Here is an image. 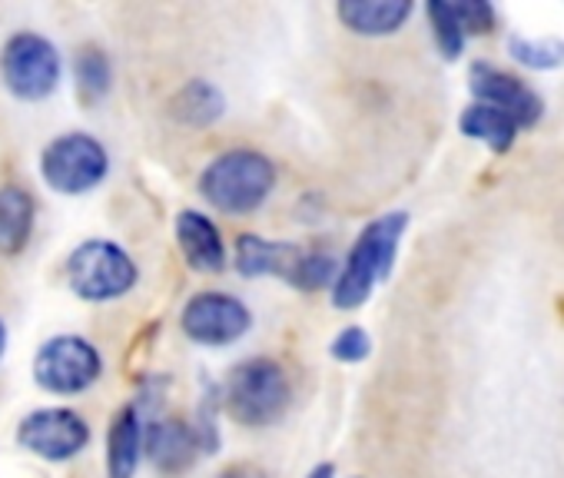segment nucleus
<instances>
[{
  "mask_svg": "<svg viewBox=\"0 0 564 478\" xmlns=\"http://www.w3.org/2000/svg\"><path fill=\"white\" fill-rule=\"evenodd\" d=\"M405 226H409L405 213H386L359 232L356 247L333 286L336 309H359L372 296V290L392 273Z\"/></svg>",
  "mask_w": 564,
  "mask_h": 478,
  "instance_id": "1",
  "label": "nucleus"
},
{
  "mask_svg": "<svg viewBox=\"0 0 564 478\" xmlns=\"http://www.w3.org/2000/svg\"><path fill=\"white\" fill-rule=\"evenodd\" d=\"M272 183H275V170L262 153L229 150L203 170L199 193L219 213L242 216L265 203V196L272 193Z\"/></svg>",
  "mask_w": 564,
  "mask_h": 478,
  "instance_id": "2",
  "label": "nucleus"
},
{
  "mask_svg": "<svg viewBox=\"0 0 564 478\" xmlns=\"http://www.w3.org/2000/svg\"><path fill=\"white\" fill-rule=\"evenodd\" d=\"M290 405V379L272 359H249L232 369L226 385V409L249 428L272 425Z\"/></svg>",
  "mask_w": 564,
  "mask_h": 478,
  "instance_id": "3",
  "label": "nucleus"
},
{
  "mask_svg": "<svg viewBox=\"0 0 564 478\" xmlns=\"http://www.w3.org/2000/svg\"><path fill=\"white\" fill-rule=\"evenodd\" d=\"M67 283L87 303H110L137 286V263L107 239H87L67 260Z\"/></svg>",
  "mask_w": 564,
  "mask_h": 478,
  "instance_id": "4",
  "label": "nucleus"
},
{
  "mask_svg": "<svg viewBox=\"0 0 564 478\" xmlns=\"http://www.w3.org/2000/svg\"><path fill=\"white\" fill-rule=\"evenodd\" d=\"M110 170L107 150L87 133L57 137L41 156V176L54 193L80 196L90 193Z\"/></svg>",
  "mask_w": 564,
  "mask_h": 478,
  "instance_id": "5",
  "label": "nucleus"
},
{
  "mask_svg": "<svg viewBox=\"0 0 564 478\" xmlns=\"http://www.w3.org/2000/svg\"><path fill=\"white\" fill-rule=\"evenodd\" d=\"M61 54L41 34H18L0 54V77L21 100H44L61 84Z\"/></svg>",
  "mask_w": 564,
  "mask_h": 478,
  "instance_id": "6",
  "label": "nucleus"
},
{
  "mask_svg": "<svg viewBox=\"0 0 564 478\" xmlns=\"http://www.w3.org/2000/svg\"><path fill=\"white\" fill-rule=\"evenodd\" d=\"M104 372L100 352L80 336H54L37 349L34 382L54 395H77Z\"/></svg>",
  "mask_w": 564,
  "mask_h": 478,
  "instance_id": "7",
  "label": "nucleus"
},
{
  "mask_svg": "<svg viewBox=\"0 0 564 478\" xmlns=\"http://www.w3.org/2000/svg\"><path fill=\"white\" fill-rule=\"evenodd\" d=\"M18 442L34 452L37 458L47 461H67L74 455H80L90 442V428L87 422L70 412V409H41L31 412L21 428H18Z\"/></svg>",
  "mask_w": 564,
  "mask_h": 478,
  "instance_id": "8",
  "label": "nucleus"
},
{
  "mask_svg": "<svg viewBox=\"0 0 564 478\" xmlns=\"http://www.w3.org/2000/svg\"><path fill=\"white\" fill-rule=\"evenodd\" d=\"M252 326L249 309L226 293H199L183 309V333L199 346H229Z\"/></svg>",
  "mask_w": 564,
  "mask_h": 478,
  "instance_id": "9",
  "label": "nucleus"
},
{
  "mask_svg": "<svg viewBox=\"0 0 564 478\" xmlns=\"http://www.w3.org/2000/svg\"><path fill=\"white\" fill-rule=\"evenodd\" d=\"M471 94L478 104L505 110L518 127H534L541 120V97L528 90L518 77H508L505 70H495L488 64L471 67Z\"/></svg>",
  "mask_w": 564,
  "mask_h": 478,
  "instance_id": "10",
  "label": "nucleus"
},
{
  "mask_svg": "<svg viewBox=\"0 0 564 478\" xmlns=\"http://www.w3.org/2000/svg\"><path fill=\"white\" fill-rule=\"evenodd\" d=\"M300 260H303V250H296L290 243H272V239H262L256 232L239 236V243H236V267L249 280L279 276V280L293 283Z\"/></svg>",
  "mask_w": 564,
  "mask_h": 478,
  "instance_id": "11",
  "label": "nucleus"
},
{
  "mask_svg": "<svg viewBox=\"0 0 564 478\" xmlns=\"http://www.w3.org/2000/svg\"><path fill=\"white\" fill-rule=\"evenodd\" d=\"M199 448H203L199 432L180 419H163V422H153L147 428V448L143 452L166 475H180L183 468H189Z\"/></svg>",
  "mask_w": 564,
  "mask_h": 478,
  "instance_id": "12",
  "label": "nucleus"
},
{
  "mask_svg": "<svg viewBox=\"0 0 564 478\" xmlns=\"http://www.w3.org/2000/svg\"><path fill=\"white\" fill-rule=\"evenodd\" d=\"M176 239L186 263L199 273H219L226 267V247L216 222L196 209H183L176 216Z\"/></svg>",
  "mask_w": 564,
  "mask_h": 478,
  "instance_id": "13",
  "label": "nucleus"
},
{
  "mask_svg": "<svg viewBox=\"0 0 564 478\" xmlns=\"http://www.w3.org/2000/svg\"><path fill=\"white\" fill-rule=\"evenodd\" d=\"M412 18L409 0H343L339 21L362 37H389Z\"/></svg>",
  "mask_w": 564,
  "mask_h": 478,
  "instance_id": "14",
  "label": "nucleus"
},
{
  "mask_svg": "<svg viewBox=\"0 0 564 478\" xmlns=\"http://www.w3.org/2000/svg\"><path fill=\"white\" fill-rule=\"evenodd\" d=\"M143 448H147V432H143L140 412H137V405H127L117 412V419L110 425V438H107L110 478H133Z\"/></svg>",
  "mask_w": 564,
  "mask_h": 478,
  "instance_id": "15",
  "label": "nucleus"
},
{
  "mask_svg": "<svg viewBox=\"0 0 564 478\" xmlns=\"http://www.w3.org/2000/svg\"><path fill=\"white\" fill-rule=\"evenodd\" d=\"M34 229V199L21 186L0 189V253H21Z\"/></svg>",
  "mask_w": 564,
  "mask_h": 478,
  "instance_id": "16",
  "label": "nucleus"
},
{
  "mask_svg": "<svg viewBox=\"0 0 564 478\" xmlns=\"http://www.w3.org/2000/svg\"><path fill=\"white\" fill-rule=\"evenodd\" d=\"M518 130H521V127H518L505 110L488 107V104H471V107L462 113V133H465L468 140L485 143V146L495 150V153L511 150Z\"/></svg>",
  "mask_w": 564,
  "mask_h": 478,
  "instance_id": "17",
  "label": "nucleus"
},
{
  "mask_svg": "<svg viewBox=\"0 0 564 478\" xmlns=\"http://www.w3.org/2000/svg\"><path fill=\"white\" fill-rule=\"evenodd\" d=\"M173 117L186 127H209L223 117V94L206 80H189L173 97Z\"/></svg>",
  "mask_w": 564,
  "mask_h": 478,
  "instance_id": "18",
  "label": "nucleus"
},
{
  "mask_svg": "<svg viewBox=\"0 0 564 478\" xmlns=\"http://www.w3.org/2000/svg\"><path fill=\"white\" fill-rule=\"evenodd\" d=\"M74 70H77V94H80L84 104H97V100L107 97V90H110V61H107L104 51H97V47L80 51Z\"/></svg>",
  "mask_w": 564,
  "mask_h": 478,
  "instance_id": "19",
  "label": "nucleus"
},
{
  "mask_svg": "<svg viewBox=\"0 0 564 478\" xmlns=\"http://www.w3.org/2000/svg\"><path fill=\"white\" fill-rule=\"evenodd\" d=\"M508 51L518 64H524L531 70H554L564 64V41H554V37H541V41L511 37Z\"/></svg>",
  "mask_w": 564,
  "mask_h": 478,
  "instance_id": "20",
  "label": "nucleus"
},
{
  "mask_svg": "<svg viewBox=\"0 0 564 478\" xmlns=\"http://www.w3.org/2000/svg\"><path fill=\"white\" fill-rule=\"evenodd\" d=\"M429 21H432L435 44H438L442 57H445V61H455V57L462 54V47H465V37H468V34L462 31L458 18H455V8L445 4V0H432V4H429Z\"/></svg>",
  "mask_w": 564,
  "mask_h": 478,
  "instance_id": "21",
  "label": "nucleus"
},
{
  "mask_svg": "<svg viewBox=\"0 0 564 478\" xmlns=\"http://www.w3.org/2000/svg\"><path fill=\"white\" fill-rule=\"evenodd\" d=\"M333 276H336V260L333 257H326V253H303L300 270L293 276V286L296 290H306V293H316L326 283H333Z\"/></svg>",
  "mask_w": 564,
  "mask_h": 478,
  "instance_id": "22",
  "label": "nucleus"
},
{
  "mask_svg": "<svg viewBox=\"0 0 564 478\" xmlns=\"http://www.w3.org/2000/svg\"><path fill=\"white\" fill-rule=\"evenodd\" d=\"M452 8L465 34H488L495 24L491 4H481V0H462V4H452Z\"/></svg>",
  "mask_w": 564,
  "mask_h": 478,
  "instance_id": "23",
  "label": "nucleus"
},
{
  "mask_svg": "<svg viewBox=\"0 0 564 478\" xmlns=\"http://www.w3.org/2000/svg\"><path fill=\"white\" fill-rule=\"evenodd\" d=\"M369 349H372V343H369L366 329H359V326L343 329V333L336 336V343H333V356H336L339 362H362V359L369 356Z\"/></svg>",
  "mask_w": 564,
  "mask_h": 478,
  "instance_id": "24",
  "label": "nucleus"
},
{
  "mask_svg": "<svg viewBox=\"0 0 564 478\" xmlns=\"http://www.w3.org/2000/svg\"><path fill=\"white\" fill-rule=\"evenodd\" d=\"M219 478H265L259 468H249V465H236V468H229V471H223Z\"/></svg>",
  "mask_w": 564,
  "mask_h": 478,
  "instance_id": "25",
  "label": "nucleus"
},
{
  "mask_svg": "<svg viewBox=\"0 0 564 478\" xmlns=\"http://www.w3.org/2000/svg\"><path fill=\"white\" fill-rule=\"evenodd\" d=\"M310 478H333V465H319V468H313V475Z\"/></svg>",
  "mask_w": 564,
  "mask_h": 478,
  "instance_id": "26",
  "label": "nucleus"
},
{
  "mask_svg": "<svg viewBox=\"0 0 564 478\" xmlns=\"http://www.w3.org/2000/svg\"><path fill=\"white\" fill-rule=\"evenodd\" d=\"M4 349H8V329H4V323H0V356H4Z\"/></svg>",
  "mask_w": 564,
  "mask_h": 478,
  "instance_id": "27",
  "label": "nucleus"
}]
</instances>
